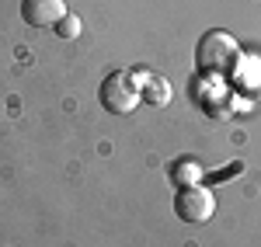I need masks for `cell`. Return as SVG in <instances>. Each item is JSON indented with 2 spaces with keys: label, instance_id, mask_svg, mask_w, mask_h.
<instances>
[{
  "label": "cell",
  "instance_id": "cell-6",
  "mask_svg": "<svg viewBox=\"0 0 261 247\" xmlns=\"http://www.w3.org/2000/svg\"><path fill=\"white\" fill-rule=\"evenodd\" d=\"M140 91H143V98H146L150 104H167L171 101V84L164 80V77H157V73H146Z\"/></svg>",
  "mask_w": 261,
  "mask_h": 247
},
{
  "label": "cell",
  "instance_id": "cell-7",
  "mask_svg": "<svg viewBox=\"0 0 261 247\" xmlns=\"http://www.w3.org/2000/svg\"><path fill=\"white\" fill-rule=\"evenodd\" d=\"M56 32H60V39L70 42V39H77V35L84 32V24H81V18H77V14H66V18L56 24Z\"/></svg>",
  "mask_w": 261,
  "mask_h": 247
},
{
  "label": "cell",
  "instance_id": "cell-2",
  "mask_svg": "<svg viewBox=\"0 0 261 247\" xmlns=\"http://www.w3.org/2000/svg\"><path fill=\"white\" fill-rule=\"evenodd\" d=\"M98 98H101V104H105L112 115H129V112L143 101V91H140L136 73H129V70H115V73H108V77L101 80Z\"/></svg>",
  "mask_w": 261,
  "mask_h": 247
},
{
  "label": "cell",
  "instance_id": "cell-3",
  "mask_svg": "<svg viewBox=\"0 0 261 247\" xmlns=\"http://www.w3.org/2000/svg\"><path fill=\"white\" fill-rule=\"evenodd\" d=\"M174 212L185 223H209L216 212V195L205 185H181L174 195Z\"/></svg>",
  "mask_w": 261,
  "mask_h": 247
},
{
  "label": "cell",
  "instance_id": "cell-1",
  "mask_svg": "<svg viewBox=\"0 0 261 247\" xmlns=\"http://www.w3.org/2000/svg\"><path fill=\"white\" fill-rule=\"evenodd\" d=\"M241 56H244L241 42L233 39L230 32H223V28L205 32L199 39V45H195V66H199L205 77H223V73H230Z\"/></svg>",
  "mask_w": 261,
  "mask_h": 247
},
{
  "label": "cell",
  "instance_id": "cell-5",
  "mask_svg": "<svg viewBox=\"0 0 261 247\" xmlns=\"http://www.w3.org/2000/svg\"><path fill=\"white\" fill-rule=\"evenodd\" d=\"M230 77H233V84L237 87H247V91H258L261 87V63L254 60H237V66L230 70Z\"/></svg>",
  "mask_w": 261,
  "mask_h": 247
},
{
  "label": "cell",
  "instance_id": "cell-4",
  "mask_svg": "<svg viewBox=\"0 0 261 247\" xmlns=\"http://www.w3.org/2000/svg\"><path fill=\"white\" fill-rule=\"evenodd\" d=\"M66 14V0H21V18L32 28H56Z\"/></svg>",
  "mask_w": 261,
  "mask_h": 247
}]
</instances>
